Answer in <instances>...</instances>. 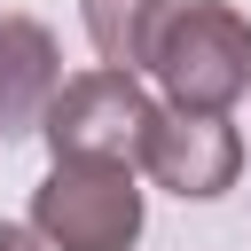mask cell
<instances>
[{
	"label": "cell",
	"instance_id": "cell-1",
	"mask_svg": "<svg viewBox=\"0 0 251 251\" xmlns=\"http://www.w3.org/2000/svg\"><path fill=\"white\" fill-rule=\"evenodd\" d=\"M31 235L47 251H133L141 235V180L110 157H55L31 188Z\"/></svg>",
	"mask_w": 251,
	"mask_h": 251
},
{
	"label": "cell",
	"instance_id": "cell-2",
	"mask_svg": "<svg viewBox=\"0 0 251 251\" xmlns=\"http://www.w3.org/2000/svg\"><path fill=\"white\" fill-rule=\"evenodd\" d=\"M149 71H157L165 102H180V110H220V118H227V102L251 94V16L227 8V0H188V8H173Z\"/></svg>",
	"mask_w": 251,
	"mask_h": 251
},
{
	"label": "cell",
	"instance_id": "cell-3",
	"mask_svg": "<svg viewBox=\"0 0 251 251\" xmlns=\"http://www.w3.org/2000/svg\"><path fill=\"white\" fill-rule=\"evenodd\" d=\"M157 102L141 94V71H78L63 78V94L47 102L39 141L55 157H110V165H141V133H149Z\"/></svg>",
	"mask_w": 251,
	"mask_h": 251
},
{
	"label": "cell",
	"instance_id": "cell-4",
	"mask_svg": "<svg viewBox=\"0 0 251 251\" xmlns=\"http://www.w3.org/2000/svg\"><path fill=\"white\" fill-rule=\"evenodd\" d=\"M141 173L173 196H227L235 173H243V133L220 118V110H180V102H157L149 133H141Z\"/></svg>",
	"mask_w": 251,
	"mask_h": 251
},
{
	"label": "cell",
	"instance_id": "cell-5",
	"mask_svg": "<svg viewBox=\"0 0 251 251\" xmlns=\"http://www.w3.org/2000/svg\"><path fill=\"white\" fill-rule=\"evenodd\" d=\"M63 94V47L39 16H0V141L39 133Z\"/></svg>",
	"mask_w": 251,
	"mask_h": 251
},
{
	"label": "cell",
	"instance_id": "cell-6",
	"mask_svg": "<svg viewBox=\"0 0 251 251\" xmlns=\"http://www.w3.org/2000/svg\"><path fill=\"white\" fill-rule=\"evenodd\" d=\"M173 8H180V0H78L86 39H94V55H102L110 71H149Z\"/></svg>",
	"mask_w": 251,
	"mask_h": 251
},
{
	"label": "cell",
	"instance_id": "cell-7",
	"mask_svg": "<svg viewBox=\"0 0 251 251\" xmlns=\"http://www.w3.org/2000/svg\"><path fill=\"white\" fill-rule=\"evenodd\" d=\"M0 251H47L31 227H16V220H0Z\"/></svg>",
	"mask_w": 251,
	"mask_h": 251
}]
</instances>
